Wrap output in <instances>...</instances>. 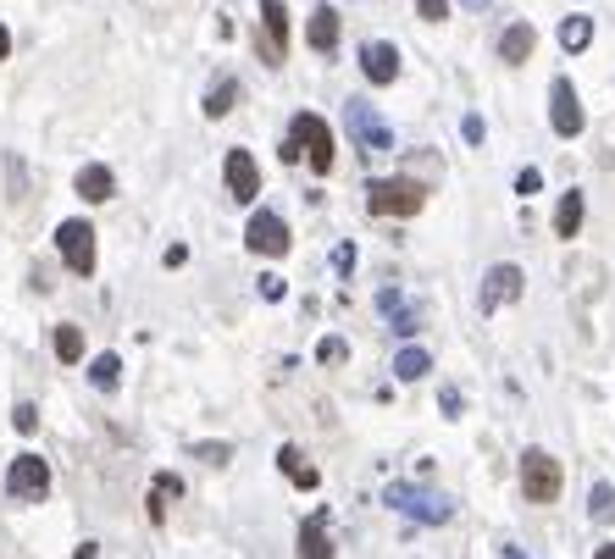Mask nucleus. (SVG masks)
<instances>
[{"mask_svg":"<svg viewBox=\"0 0 615 559\" xmlns=\"http://www.w3.org/2000/svg\"><path fill=\"white\" fill-rule=\"evenodd\" d=\"M427 205V189L416 178H372L366 183V211L372 216H416Z\"/></svg>","mask_w":615,"mask_h":559,"instance_id":"2","label":"nucleus"},{"mask_svg":"<svg viewBox=\"0 0 615 559\" xmlns=\"http://www.w3.org/2000/svg\"><path fill=\"white\" fill-rule=\"evenodd\" d=\"M549 122H555L560 139H577V133L588 128V117H582V100H577V89H571V78H555V84H549Z\"/></svg>","mask_w":615,"mask_h":559,"instance_id":"9","label":"nucleus"},{"mask_svg":"<svg viewBox=\"0 0 615 559\" xmlns=\"http://www.w3.org/2000/svg\"><path fill=\"white\" fill-rule=\"evenodd\" d=\"M78 194H84L89 205H106L111 194H117V178H111V167H100V161H95V167H84V172H78Z\"/></svg>","mask_w":615,"mask_h":559,"instance_id":"16","label":"nucleus"},{"mask_svg":"<svg viewBox=\"0 0 615 559\" xmlns=\"http://www.w3.org/2000/svg\"><path fill=\"white\" fill-rule=\"evenodd\" d=\"M300 559H333V543H327V515L322 510L300 526Z\"/></svg>","mask_w":615,"mask_h":559,"instance_id":"17","label":"nucleus"},{"mask_svg":"<svg viewBox=\"0 0 615 559\" xmlns=\"http://www.w3.org/2000/svg\"><path fill=\"white\" fill-rule=\"evenodd\" d=\"M261 28H266V61H283L289 56V6L261 0Z\"/></svg>","mask_w":615,"mask_h":559,"instance_id":"11","label":"nucleus"},{"mask_svg":"<svg viewBox=\"0 0 615 559\" xmlns=\"http://www.w3.org/2000/svg\"><path fill=\"white\" fill-rule=\"evenodd\" d=\"M316 355H322L327 366H333V360H344L350 349H344V338H322V349H316Z\"/></svg>","mask_w":615,"mask_h":559,"instance_id":"29","label":"nucleus"},{"mask_svg":"<svg viewBox=\"0 0 615 559\" xmlns=\"http://www.w3.org/2000/svg\"><path fill=\"white\" fill-rule=\"evenodd\" d=\"M466 6H471V12H483V6H488V0H466Z\"/></svg>","mask_w":615,"mask_h":559,"instance_id":"38","label":"nucleus"},{"mask_svg":"<svg viewBox=\"0 0 615 559\" xmlns=\"http://www.w3.org/2000/svg\"><path fill=\"white\" fill-rule=\"evenodd\" d=\"M394 371H399L405 382H422L427 371H433V360H427V349H399V355H394Z\"/></svg>","mask_w":615,"mask_h":559,"instance_id":"22","label":"nucleus"},{"mask_svg":"<svg viewBox=\"0 0 615 559\" xmlns=\"http://www.w3.org/2000/svg\"><path fill=\"white\" fill-rule=\"evenodd\" d=\"M56 360H67V366L84 360V333L78 327H56Z\"/></svg>","mask_w":615,"mask_h":559,"instance_id":"25","label":"nucleus"},{"mask_svg":"<svg viewBox=\"0 0 615 559\" xmlns=\"http://www.w3.org/2000/svg\"><path fill=\"white\" fill-rule=\"evenodd\" d=\"M305 39H311L316 56H333V50H338V12H333V6H316V12H311V28H305Z\"/></svg>","mask_w":615,"mask_h":559,"instance_id":"14","label":"nucleus"},{"mask_svg":"<svg viewBox=\"0 0 615 559\" xmlns=\"http://www.w3.org/2000/svg\"><path fill=\"white\" fill-rule=\"evenodd\" d=\"M555 233H560V238H577V233H582V194H577V189H571L566 200L555 205Z\"/></svg>","mask_w":615,"mask_h":559,"instance_id":"19","label":"nucleus"},{"mask_svg":"<svg viewBox=\"0 0 615 559\" xmlns=\"http://www.w3.org/2000/svg\"><path fill=\"white\" fill-rule=\"evenodd\" d=\"M6 56H12V28L0 23V61H6Z\"/></svg>","mask_w":615,"mask_h":559,"instance_id":"35","label":"nucleus"},{"mask_svg":"<svg viewBox=\"0 0 615 559\" xmlns=\"http://www.w3.org/2000/svg\"><path fill=\"white\" fill-rule=\"evenodd\" d=\"M89 382H95L100 393H117V382H122V360H117V355H95V360H89Z\"/></svg>","mask_w":615,"mask_h":559,"instance_id":"21","label":"nucleus"},{"mask_svg":"<svg viewBox=\"0 0 615 559\" xmlns=\"http://www.w3.org/2000/svg\"><path fill=\"white\" fill-rule=\"evenodd\" d=\"M233 100H239V78H222V84L205 95V117H228Z\"/></svg>","mask_w":615,"mask_h":559,"instance_id":"24","label":"nucleus"},{"mask_svg":"<svg viewBox=\"0 0 615 559\" xmlns=\"http://www.w3.org/2000/svg\"><path fill=\"white\" fill-rule=\"evenodd\" d=\"M222 178H228V194L239 205H250L255 194H261V167H255L250 150H228V161H222Z\"/></svg>","mask_w":615,"mask_h":559,"instance_id":"10","label":"nucleus"},{"mask_svg":"<svg viewBox=\"0 0 615 559\" xmlns=\"http://www.w3.org/2000/svg\"><path fill=\"white\" fill-rule=\"evenodd\" d=\"M560 482H566V471H560L555 454H543V449L521 454V493H527V504H555Z\"/></svg>","mask_w":615,"mask_h":559,"instance_id":"3","label":"nucleus"},{"mask_svg":"<svg viewBox=\"0 0 615 559\" xmlns=\"http://www.w3.org/2000/svg\"><path fill=\"white\" fill-rule=\"evenodd\" d=\"M6 493H12L17 504H39L50 493V465L39 460V454H17L12 471H6Z\"/></svg>","mask_w":615,"mask_h":559,"instance_id":"7","label":"nucleus"},{"mask_svg":"<svg viewBox=\"0 0 615 559\" xmlns=\"http://www.w3.org/2000/svg\"><path fill=\"white\" fill-rule=\"evenodd\" d=\"M333 266H338V272H350V266H355V250H350V244H338V250H333Z\"/></svg>","mask_w":615,"mask_h":559,"instance_id":"33","label":"nucleus"},{"mask_svg":"<svg viewBox=\"0 0 615 559\" xmlns=\"http://www.w3.org/2000/svg\"><path fill=\"white\" fill-rule=\"evenodd\" d=\"M361 72L372 78V84H394V78H399V50L388 45V39L361 45Z\"/></svg>","mask_w":615,"mask_h":559,"instance_id":"13","label":"nucleus"},{"mask_svg":"<svg viewBox=\"0 0 615 559\" xmlns=\"http://www.w3.org/2000/svg\"><path fill=\"white\" fill-rule=\"evenodd\" d=\"M12 421H17V432H34V427H39V410H34V405H17Z\"/></svg>","mask_w":615,"mask_h":559,"instance_id":"30","label":"nucleus"},{"mask_svg":"<svg viewBox=\"0 0 615 559\" xmlns=\"http://www.w3.org/2000/svg\"><path fill=\"white\" fill-rule=\"evenodd\" d=\"M593 559H615V543H604V548H593Z\"/></svg>","mask_w":615,"mask_h":559,"instance_id":"36","label":"nucleus"},{"mask_svg":"<svg viewBox=\"0 0 615 559\" xmlns=\"http://www.w3.org/2000/svg\"><path fill=\"white\" fill-rule=\"evenodd\" d=\"M311 161L316 172H333V128H327L316 111H300L289 122V139H283V161Z\"/></svg>","mask_w":615,"mask_h":559,"instance_id":"1","label":"nucleus"},{"mask_svg":"<svg viewBox=\"0 0 615 559\" xmlns=\"http://www.w3.org/2000/svg\"><path fill=\"white\" fill-rule=\"evenodd\" d=\"M460 133H466L471 144H483V117H466V122H460Z\"/></svg>","mask_w":615,"mask_h":559,"instance_id":"32","label":"nucleus"},{"mask_svg":"<svg viewBox=\"0 0 615 559\" xmlns=\"http://www.w3.org/2000/svg\"><path fill=\"white\" fill-rule=\"evenodd\" d=\"M244 244H250L255 255H289V222H283L278 211H255L250 227H244Z\"/></svg>","mask_w":615,"mask_h":559,"instance_id":"8","label":"nucleus"},{"mask_svg":"<svg viewBox=\"0 0 615 559\" xmlns=\"http://www.w3.org/2000/svg\"><path fill=\"white\" fill-rule=\"evenodd\" d=\"M505 559H527V554H521V548H505Z\"/></svg>","mask_w":615,"mask_h":559,"instance_id":"37","label":"nucleus"},{"mask_svg":"<svg viewBox=\"0 0 615 559\" xmlns=\"http://www.w3.org/2000/svg\"><path fill=\"white\" fill-rule=\"evenodd\" d=\"M278 465H283V476H289L294 488H305V493H311L316 482H322V471H316V465L305 460V454L294 449V443H283V449H278Z\"/></svg>","mask_w":615,"mask_h":559,"instance_id":"15","label":"nucleus"},{"mask_svg":"<svg viewBox=\"0 0 615 559\" xmlns=\"http://www.w3.org/2000/svg\"><path fill=\"white\" fill-rule=\"evenodd\" d=\"M344 117H350V139H355V150H361V155H388V150H394V128H388L366 100H350Z\"/></svg>","mask_w":615,"mask_h":559,"instance_id":"4","label":"nucleus"},{"mask_svg":"<svg viewBox=\"0 0 615 559\" xmlns=\"http://www.w3.org/2000/svg\"><path fill=\"white\" fill-rule=\"evenodd\" d=\"M588 39H593L588 17H566V23H560V50H571V56H577V50H588Z\"/></svg>","mask_w":615,"mask_h":559,"instance_id":"23","label":"nucleus"},{"mask_svg":"<svg viewBox=\"0 0 615 559\" xmlns=\"http://www.w3.org/2000/svg\"><path fill=\"white\" fill-rule=\"evenodd\" d=\"M388 504H394L399 515H410V521H422V526H444L449 515H455V510H449V499L410 488V482H394V488H388Z\"/></svg>","mask_w":615,"mask_h":559,"instance_id":"6","label":"nucleus"},{"mask_svg":"<svg viewBox=\"0 0 615 559\" xmlns=\"http://www.w3.org/2000/svg\"><path fill=\"white\" fill-rule=\"evenodd\" d=\"M194 454H200V460H211V465H222V460H228V443H200Z\"/></svg>","mask_w":615,"mask_h":559,"instance_id":"31","label":"nucleus"},{"mask_svg":"<svg viewBox=\"0 0 615 559\" xmlns=\"http://www.w3.org/2000/svg\"><path fill=\"white\" fill-rule=\"evenodd\" d=\"M538 189H543V172H538V167H521V172H516V194H527V200H532Z\"/></svg>","mask_w":615,"mask_h":559,"instance_id":"27","label":"nucleus"},{"mask_svg":"<svg viewBox=\"0 0 615 559\" xmlns=\"http://www.w3.org/2000/svg\"><path fill=\"white\" fill-rule=\"evenodd\" d=\"M56 250H61V261H67V272L89 277V272H95V227H89L84 216L61 222L56 227Z\"/></svg>","mask_w":615,"mask_h":559,"instance_id":"5","label":"nucleus"},{"mask_svg":"<svg viewBox=\"0 0 615 559\" xmlns=\"http://www.w3.org/2000/svg\"><path fill=\"white\" fill-rule=\"evenodd\" d=\"M178 493H183V482L172 471H161L156 488H150V521H167V499H178Z\"/></svg>","mask_w":615,"mask_h":559,"instance_id":"20","label":"nucleus"},{"mask_svg":"<svg viewBox=\"0 0 615 559\" xmlns=\"http://www.w3.org/2000/svg\"><path fill=\"white\" fill-rule=\"evenodd\" d=\"M532 45H538V34H532V23H516V28H505V39H499V61H510V67H521V61L532 56Z\"/></svg>","mask_w":615,"mask_h":559,"instance_id":"18","label":"nucleus"},{"mask_svg":"<svg viewBox=\"0 0 615 559\" xmlns=\"http://www.w3.org/2000/svg\"><path fill=\"white\" fill-rule=\"evenodd\" d=\"M588 510H593V521H610V515H615V488H610V482H599V488H593Z\"/></svg>","mask_w":615,"mask_h":559,"instance_id":"26","label":"nucleus"},{"mask_svg":"<svg viewBox=\"0 0 615 559\" xmlns=\"http://www.w3.org/2000/svg\"><path fill=\"white\" fill-rule=\"evenodd\" d=\"M261 294L266 299H283V277H261Z\"/></svg>","mask_w":615,"mask_h":559,"instance_id":"34","label":"nucleus"},{"mask_svg":"<svg viewBox=\"0 0 615 559\" xmlns=\"http://www.w3.org/2000/svg\"><path fill=\"white\" fill-rule=\"evenodd\" d=\"M521 288H527V277H521L516 266H494V272L483 277V310H499V305H510V299H521Z\"/></svg>","mask_w":615,"mask_h":559,"instance_id":"12","label":"nucleus"},{"mask_svg":"<svg viewBox=\"0 0 615 559\" xmlns=\"http://www.w3.org/2000/svg\"><path fill=\"white\" fill-rule=\"evenodd\" d=\"M416 12H422L427 23H438V17H449V0H416Z\"/></svg>","mask_w":615,"mask_h":559,"instance_id":"28","label":"nucleus"}]
</instances>
